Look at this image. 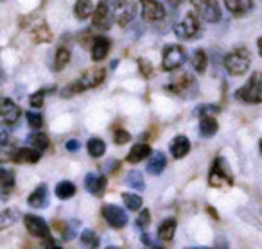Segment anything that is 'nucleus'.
Returning <instances> with one entry per match:
<instances>
[{"mask_svg":"<svg viewBox=\"0 0 262 249\" xmlns=\"http://www.w3.org/2000/svg\"><path fill=\"white\" fill-rule=\"evenodd\" d=\"M237 101L248 102V104H260L262 102V74L253 72L248 83L235 92Z\"/></svg>","mask_w":262,"mask_h":249,"instance_id":"f257e3e1","label":"nucleus"},{"mask_svg":"<svg viewBox=\"0 0 262 249\" xmlns=\"http://www.w3.org/2000/svg\"><path fill=\"white\" fill-rule=\"evenodd\" d=\"M167 90L180 95V97L192 99L198 95V81H196V77L190 76L189 72L176 74V76L172 77L171 84L167 86Z\"/></svg>","mask_w":262,"mask_h":249,"instance_id":"f03ea898","label":"nucleus"},{"mask_svg":"<svg viewBox=\"0 0 262 249\" xmlns=\"http://www.w3.org/2000/svg\"><path fill=\"white\" fill-rule=\"evenodd\" d=\"M208 185L214 188H225L233 185V176L230 172L228 165H226L225 158H215L210 167V174H208Z\"/></svg>","mask_w":262,"mask_h":249,"instance_id":"7ed1b4c3","label":"nucleus"},{"mask_svg":"<svg viewBox=\"0 0 262 249\" xmlns=\"http://www.w3.org/2000/svg\"><path fill=\"white\" fill-rule=\"evenodd\" d=\"M251 65V56L246 49H235L225 58V69L228 70L230 76H243L248 72Z\"/></svg>","mask_w":262,"mask_h":249,"instance_id":"20e7f679","label":"nucleus"},{"mask_svg":"<svg viewBox=\"0 0 262 249\" xmlns=\"http://www.w3.org/2000/svg\"><path fill=\"white\" fill-rule=\"evenodd\" d=\"M200 33H201L200 18L192 11L185 13V16L178 24H174V34L180 40H194V38L200 36Z\"/></svg>","mask_w":262,"mask_h":249,"instance_id":"39448f33","label":"nucleus"},{"mask_svg":"<svg viewBox=\"0 0 262 249\" xmlns=\"http://www.w3.org/2000/svg\"><path fill=\"white\" fill-rule=\"evenodd\" d=\"M187 52L182 45H165L164 49V56H162V69L165 72H172V70L180 69V66L185 63Z\"/></svg>","mask_w":262,"mask_h":249,"instance_id":"423d86ee","label":"nucleus"},{"mask_svg":"<svg viewBox=\"0 0 262 249\" xmlns=\"http://www.w3.org/2000/svg\"><path fill=\"white\" fill-rule=\"evenodd\" d=\"M113 9V20L119 24L120 27H126L131 24V20L137 15V4L135 0H115L112 4Z\"/></svg>","mask_w":262,"mask_h":249,"instance_id":"0eeeda50","label":"nucleus"},{"mask_svg":"<svg viewBox=\"0 0 262 249\" xmlns=\"http://www.w3.org/2000/svg\"><path fill=\"white\" fill-rule=\"evenodd\" d=\"M192 8L196 9L198 16L203 18L205 22H219L221 20V8H219L217 0H190Z\"/></svg>","mask_w":262,"mask_h":249,"instance_id":"6e6552de","label":"nucleus"},{"mask_svg":"<svg viewBox=\"0 0 262 249\" xmlns=\"http://www.w3.org/2000/svg\"><path fill=\"white\" fill-rule=\"evenodd\" d=\"M113 24V9L112 4H108V0H101L97 9L94 11V18H92V26L97 31H108Z\"/></svg>","mask_w":262,"mask_h":249,"instance_id":"1a4fd4ad","label":"nucleus"},{"mask_svg":"<svg viewBox=\"0 0 262 249\" xmlns=\"http://www.w3.org/2000/svg\"><path fill=\"white\" fill-rule=\"evenodd\" d=\"M104 77H106V70L102 69V66H94V69H88L76 83L79 84L81 90L86 92V90H92V88H97L99 84L104 81Z\"/></svg>","mask_w":262,"mask_h":249,"instance_id":"9d476101","label":"nucleus"},{"mask_svg":"<svg viewBox=\"0 0 262 249\" xmlns=\"http://www.w3.org/2000/svg\"><path fill=\"white\" fill-rule=\"evenodd\" d=\"M102 217H104L106 222L112 228H115V230H120V228H124L127 224V213L117 205L102 206Z\"/></svg>","mask_w":262,"mask_h":249,"instance_id":"9b49d317","label":"nucleus"},{"mask_svg":"<svg viewBox=\"0 0 262 249\" xmlns=\"http://www.w3.org/2000/svg\"><path fill=\"white\" fill-rule=\"evenodd\" d=\"M20 108L11 101V99H2L0 101V122L4 126H15L20 120Z\"/></svg>","mask_w":262,"mask_h":249,"instance_id":"f8f14e48","label":"nucleus"},{"mask_svg":"<svg viewBox=\"0 0 262 249\" xmlns=\"http://www.w3.org/2000/svg\"><path fill=\"white\" fill-rule=\"evenodd\" d=\"M24 224H26V228H27V231H29L33 237H36V238H47V237H51L49 235V226H47V222H45L41 217H38V215H29L27 213L26 217H24Z\"/></svg>","mask_w":262,"mask_h":249,"instance_id":"ddd939ff","label":"nucleus"},{"mask_svg":"<svg viewBox=\"0 0 262 249\" xmlns=\"http://www.w3.org/2000/svg\"><path fill=\"white\" fill-rule=\"evenodd\" d=\"M140 4L146 22H160L162 18H165V9L158 0H140Z\"/></svg>","mask_w":262,"mask_h":249,"instance_id":"4468645a","label":"nucleus"},{"mask_svg":"<svg viewBox=\"0 0 262 249\" xmlns=\"http://www.w3.org/2000/svg\"><path fill=\"white\" fill-rule=\"evenodd\" d=\"M106 183H108V181H106V177L101 176V174L90 172L84 176V188H86L92 195H97V197H101V195L104 194Z\"/></svg>","mask_w":262,"mask_h":249,"instance_id":"2eb2a0df","label":"nucleus"},{"mask_svg":"<svg viewBox=\"0 0 262 249\" xmlns=\"http://www.w3.org/2000/svg\"><path fill=\"white\" fill-rule=\"evenodd\" d=\"M110 47H112V41H110V38L106 36H97L94 38V41H92V59L94 61H102V59L108 56L110 52Z\"/></svg>","mask_w":262,"mask_h":249,"instance_id":"dca6fc26","label":"nucleus"},{"mask_svg":"<svg viewBox=\"0 0 262 249\" xmlns=\"http://www.w3.org/2000/svg\"><path fill=\"white\" fill-rule=\"evenodd\" d=\"M40 158H41V151H38L34 147H20L11 156V160L15 163H38Z\"/></svg>","mask_w":262,"mask_h":249,"instance_id":"f3484780","label":"nucleus"},{"mask_svg":"<svg viewBox=\"0 0 262 249\" xmlns=\"http://www.w3.org/2000/svg\"><path fill=\"white\" fill-rule=\"evenodd\" d=\"M31 38H33L34 43H47V41L52 40V34L49 26L43 22V20H38L33 27H31Z\"/></svg>","mask_w":262,"mask_h":249,"instance_id":"a211bd4d","label":"nucleus"},{"mask_svg":"<svg viewBox=\"0 0 262 249\" xmlns=\"http://www.w3.org/2000/svg\"><path fill=\"white\" fill-rule=\"evenodd\" d=\"M27 202H29L31 206H34V208H45V206L49 205V188H47V185L41 183L40 187H36V190L29 195Z\"/></svg>","mask_w":262,"mask_h":249,"instance_id":"6ab92c4d","label":"nucleus"},{"mask_svg":"<svg viewBox=\"0 0 262 249\" xmlns=\"http://www.w3.org/2000/svg\"><path fill=\"white\" fill-rule=\"evenodd\" d=\"M200 133L203 138H212L215 133H217L219 126L217 120H215V115H200Z\"/></svg>","mask_w":262,"mask_h":249,"instance_id":"aec40b11","label":"nucleus"},{"mask_svg":"<svg viewBox=\"0 0 262 249\" xmlns=\"http://www.w3.org/2000/svg\"><path fill=\"white\" fill-rule=\"evenodd\" d=\"M171 154L174 156L176 160H180V158H183V156H187L189 154V151H190V142H189V138L187 137H183V134H180V137H176L174 140L171 142Z\"/></svg>","mask_w":262,"mask_h":249,"instance_id":"412c9836","label":"nucleus"},{"mask_svg":"<svg viewBox=\"0 0 262 249\" xmlns=\"http://www.w3.org/2000/svg\"><path fill=\"white\" fill-rule=\"evenodd\" d=\"M151 156V147L147 144H135L127 152V163H139Z\"/></svg>","mask_w":262,"mask_h":249,"instance_id":"4be33fe9","label":"nucleus"},{"mask_svg":"<svg viewBox=\"0 0 262 249\" xmlns=\"http://www.w3.org/2000/svg\"><path fill=\"white\" fill-rule=\"evenodd\" d=\"M226 9H228L232 15H246L253 9V2L251 0H225Z\"/></svg>","mask_w":262,"mask_h":249,"instance_id":"5701e85b","label":"nucleus"},{"mask_svg":"<svg viewBox=\"0 0 262 249\" xmlns=\"http://www.w3.org/2000/svg\"><path fill=\"white\" fill-rule=\"evenodd\" d=\"M165 165H167V158H165V154H162V152H155V154H151L149 162H147V172L153 174V176H158V174L164 172Z\"/></svg>","mask_w":262,"mask_h":249,"instance_id":"b1692460","label":"nucleus"},{"mask_svg":"<svg viewBox=\"0 0 262 249\" xmlns=\"http://www.w3.org/2000/svg\"><path fill=\"white\" fill-rule=\"evenodd\" d=\"M20 219V210L18 208H8L4 212H0V231L8 230L13 224H16Z\"/></svg>","mask_w":262,"mask_h":249,"instance_id":"393cba45","label":"nucleus"},{"mask_svg":"<svg viewBox=\"0 0 262 249\" xmlns=\"http://www.w3.org/2000/svg\"><path fill=\"white\" fill-rule=\"evenodd\" d=\"M176 231V219H165L164 222L158 226V238L164 242H171L172 237H174Z\"/></svg>","mask_w":262,"mask_h":249,"instance_id":"a878e982","label":"nucleus"},{"mask_svg":"<svg viewBox=\"0 0 262 249\" xmlns=\"http://www.w3.org/2000/svg\"><path fill=\"white\" fill-rule=\"evenodd\" d=\"M70 49L67 45H59L58 51H56V58H54V69L56 70H63L67 65L70 63Z\"/></svg>","mask_w":262,"mask_h":249,"instance_id":"bb28decb","label":"nucleus"},{"mask_svg":"<svg viewBox=\"0 0 262 249\" xmlns=\"http://www.w3.org/2000/svg\"><path fill=\"white\" fill-rule=\"evenodd\" d=\"M15 187V172L8 169H0V188L4 194H9Z\"/></svg>","mask_w":262,"mask_h":249,"instance_id":"cd10ccee","label":"nucleus"},{"mask_svg":"<svg viewBox=\"0 0 262 249\" xmlns=\"http://www.w3.org/2000/svg\"><path fill=\"white\" fill-rule=\"evenodd\" d=\"M74 13L79 20H84L94 13V4L92 0H77L76 6H74Z\"/></svg>","mask_w":262,"mask_h":249,"instance_id":"c85d7f7f","label":"nucleus"},{"mask_svg":"<svg viewBox=\"0 0 262 249\" xmlns=\"http://www.w3.org/2000/svg\"><path fill=\"white\" fill-rule=\"evenodd\" d=\"M86 149H88V154H90L92 158H101V156L106 152V144H104V140H101V138H90L86 144Z\"/></svg>","mask_w":262,"mask_h":249,"instance_id":"c756f323","label":"nucleus"},{"mask_svg":"<svg viewBox=\"0 0 262 249\" xmlns=\"http://www.w3.org/2000/svg\"><path fill=\"white\" fill-rule=\"evenodd\" d=\"M27 142H29L31 147L38 149V151H47L49 147V137L45 133H33L29 138H27Z\"/></svg>","mask_w":262,"mask_h":249,"instance_id":"7c9ffc66","label":"nucleus"},{"mask_svg":"<svg viewBox=\"0 0 262 249\" xmlns=\"http://www.w3.org/2000/svg\"><path fill=\"white\" fill-rule=\"evenodd\" d=\"M76 194V185L70 183V181H61V183L56 185V195L59 199H70Z\"/></svg>","mask_w":262,"mask_h":249,"instance_id":"2f4dec72","label":"nucleus"},{"mask_svg":"<svg viewBox=\"0 0 262 249\" xmlns=\"http://www.w3.org/2000/svg\"><path fill=\"white\" fill-rule=\"evenodd\" d=\"M126 183H127V187H131L133 190H144V187H146L142 172H139V170H131L126 177Z\"/></svg>","mask_w":262,"mask_h":249,"instance_id":"473e14b6","label":"nucleus"},{"mask_svg":"<svg viewBox=\"0 0 262 249\" xmlns=\"http://www.w3.org/2000/svg\"><path fill=\"white\" fill-rule=\"evenodd\" d=\"M207 65H208V59H207V54L203 51H196L192 54V66L198 74H203L207 70Z\"/></svg>","mask_w":262,"mask_h":249,"instance_id":"72a5a7b5","label":"nucleus"},{"mask_svg":"<svg viewBox=\"0 0 262 249\" xmlns=\"http://www.w3.org/2000/svg\"><path fill=\"white\" fill-rule=\"evenodd\" d=\"M122 201H124V205H126V208L131 210V212H137V210H140L144 205L142 197L135 194H122Z\"/></svg>","mask_w":262,"mask_h":249,"instance_id":"f704fd0d","label":"nucleus"},{"mask_svg":"<svg viewBox=\"0 0 262 249\" xmlns=\"http://www.w3.org/2000/svg\"><path fill=\"white\" fill-rule=\"evenodd\" d=\"M9 134L8 133H0V162H4V160H11L13 152L15 151H9Z\"/></svg>","mask_w":262,"mask_h":249,"instance_id":"c9c22d12","label":"nucleus"},{"mask_svg":"<svg viewBox=\"0 0 262 249\" xmlns=\"http://www.w3.org/2000/svg\"><path fill=\"white\" fill-rule=\"evenodd\" d=\"M81 242H83V245H86V247H97L99 237L95 235V231L84 230V231H81Z\"/></svg>","mask_w":262,"mask_h":249,"instance_id":"e433bc0d","label":"nucleus"},{"mask_svg":"<svg viewBox=\"0 0 262 249\" xmlns=\"http://www.w3.org/2000/svg\"><path fill=\"white\" fill-rule=\"evenodd\" d=\"M49 88H43V90H40V92H36V94H33L29 97V102H31V106L33 108H41L43 106V101H45V95L49 94Z\"/></svg>","mask_w":262,"mask_h":249,"instance_id":"4c0bfd02","label":"nucleus"},{"mask_svg":"<svg viewBox=\"0 0 262 249\" xmlns=\"http://www.w3.org/2000/svg\"><path fill=\"white\" fill-rule=\"evenodd\" d=\"M131 140V134L127 133V131L124 129H117L113 131V142H115L117 145H122V144H127V142Z\"/></svg>","mask_w":262,"mask_h":249,"instance_id":"58836bf2","label":"nucleus"},{"mask_svg":"<svg viewBox=\"0 0 262 249\" xmlns=\"http://www.w3.org/2000/svg\"><path fill=\"white\" fill-rule=\"evenodd\" d=\"M27 124H29L33 129H40V127L43 126V119H41V115H38V113L29 111L27 113Z\"/></svg>","mask_w":262,"mask_h":249,"instance_id":"ea45409f","label":"nucleus"},{"mask_svg":"<svg viewBox=\"0 0 262 249\" xmlns=\"http://www.w3.org/2000/svg\"><path fill=\"white\" fill-rule=\"evenodd\" d=\"M219 111H221V108H219V106H214V104H203L198 108V113H200V115H217Z\"/></svg>","mask_w":262,"mask_h":249,"instance_id":"a19ab883","label":"nucleus"},{"mask_svg":"<svg viewBox=\"0 0 262 249\" xmlns=\"http://www.w3.org/2000/svg\"><path fill=\"white\" fill-rule=\"evenodd\" d=\"M139 66H140V72H142L144 77H151L153 66H151V63L147 61V59H139Z\"/></svg>","mask_w":262,"mask_h":249,"instance_id":"79ce46f5","label":"nucleus"},{"mask_svg":"<svg viewBox=\"0 0 262 249\" xmlns=\"http://www.w3.org/2000/svg\"><path fill=\"white\" fill-rule=\"evenodd\" d=\"M149 222H151V213H149V210H142V213H140L139 219H137V226H139V228H146Z\"/></svg>","mask_w":262,"mask_h":249,"instance_id":"37998d69","label":"nucleus"},{"mask_svg":"<svg viewBox=\"0 0 262 249\" xmlns=\"http://www.w3.org/2000/svg\"><path fill=\"white\" fill-rule=\"evenodd\" d=\"M65 147H67V151H69V152H77V151H79V147H81V144L77 140H69L65 144Z\"/></svg>","mask_w":262,"mask_h":249,"instance_id":"c03bdc74","label":"nucleus"},{"mask_svg":"<svg viewBox=\"0 0 262 249\" xmlns=\"http://www.w3.org/2000/svg\"><path fill=\"white\" fill-rule=\"evenodd\" d=\"M167 2H169L171 6H174V8H178L180 4H183V0H167Z\"/></svg>","mask_w":262,"mask_h":249,"instance_id":"a18cd8bd","label":"nucleus"},{"mask_svg":"<svg viewBox=\"0 0 262 249\" xmlns=\"http://www.w3.org/2000/svg\"><path fill=\"white\" fill-rule=\"evenodd\" d=\"M257 47H258V54H260V58H262V38H258Z\"/></svg>","mask_w":262,"mask_h":249,"instance_id":"49530a36","label":"nucleus"},{"mask_svg":"<svg viewBox=\"0 0 262 249\" xmlns=\"http://www.w3.org/2000/svg\"><path fill=\"white\" fill-rule=\"evenodd\" d=\"M260 152H262V140H260Z\"/></svg>","mask_w":262,"mask_h":249,"instance_id":"de8ad7c7","label":"nucleus"}]
</instances>
